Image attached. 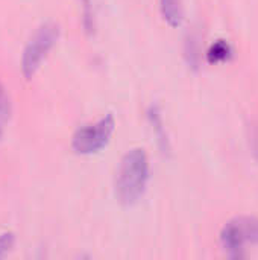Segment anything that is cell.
<instances>
[{"label": "cell", "mask_w": 258, "mask_h": 260, "mask_svg": "<svg viewBox=\"0 0 258 260\" xmlns=\"http://www.w3.org/2000/svg\"><path fill=\"white\" fill-rule=\"evenodd\" d=\"M151 177L149 158L144 149L128 151L119 165L116 175V195L123 206L137 204L146 193Z\"/></svg>", "instance_id": "obj_1"}, {"label": "cell", "mask_w": 258, "mask_h": 260, "mask_svg": "<svg viewBox=\"0 0 258 260\" xmlns=\"http://www.w3.org/2000/svg\"><path fill=\"white\" fill-rule=\"evenodd\" d=\"M59 38V26L55 23L41 24L32 38L27 41L21 55V73L24 79H32L40 70L41 64L47 58Z\"/></svg>", "instance_id": "obj_2"}, {"label": "cell", "mask_w": 258, "mask_h": 260, "mask_svg": "<svg viewBox=\"0 0 258 260\" xmlns=\"http://www.w3.org/2000/svg\"><path fill=\"white\" fill-rule=\"evenodd\" d=\"M116 131V119L106 114L94 123H88L76 129L71 137V149L81 155H91L102 151Z\"/></svg>", "instance_id": "obj_3"}, {"label": "cell", "mask_w": 258, "mask_h": 260, "mask_svg": "<svg viewBox=\"0 0 258 260\" xmlns=\"http://www.w3.org/2000/svg\"><path fill=\"white\" fill-rule=\"evenodd\" d=\"M220 245L231 257H240L246 245H258V219L239 216L220 230Z\"/></svg>", "instance_id": "obj_4"}, {"label": "cell", "mask_w": 258, "mask_h": 260, "mask_svg": "<svg viewBox=\"0 0 258 260\" xmlns=\"http://www.w3.org/2000/svg\"><path fill=\"white\" fill-rule=\"evenodd\" d=\"M160 9H161L163 20L170 27H178L182 24L184 11H182L181 0H160Z\"/></svg>", "instance_id": "obj_5"}, {"label": "cell", "mask_w": 258, "mask_h": 260, "mask_svg": "<svg viewBox=\"0 0 258 260\" xmlns=\"http://www.w3.org/2000/svg\"><path fill=\"white\" fill-rule=\"evenodd\" d=\"M11 114H12L11 98H9V93L6 91L5 85L0 82V139L5 136V131L11 120Z\"/></svg>", "instance_id": "obj_6"}, {"label": "cell", "mask_w": 258, "mask_h": 260, "mask_svg": "<svg viewBox=\"0 0 258 260\" xmlns=\"http://www.w3.org/2000/svg\"><path fill=\"white\" fill-rule=\"evenodd\" d=\"M231 53V49L227 43L224 41H219L216 44L211 46V49L208 50V61L210 62H220V61H225L228 59Z\"/></svg>", "instance_id": "obj_7"}, {"label": "cell", "mask_w": 258, "mask_h": 260, "mask_svg": "<svg viewBox=\"0 0 258 260\" xmlns=\"http://www.w3.org/2000/svg\"><path fill=\"white\" fill-rule=\"evenodd\" d=\"M14 245H15V235L11 232L2 233L0 235V259L6 257L14 250Z\"/></svg>", "instance_id": "obj_8"}, {"label": "cell", "mask_w": 258, "mask_h": 260, "mask_svg": "<svg viewBox=\"0 0 258 260\" xmlns=\"http://www.w3.org/2000/svg\"><path fill=\"white\" fill-rule=\"evenodd\" d=\"M187 56H189V62L193 66V67H196V64H198V44H196V40H195V37H190L189 40H187Z\"/></svg>", "instance_id": "obj_9"}, {"label": "cell", "mask_w": 258, "mask_h": 260, "mask_svg": "<svg viewBox=\"0 0 258 260\" xmlns=\"http://www.w3.org/2000/svg\"><path fill=\"white\" fill-rule=\"evenodd\" d=\"M82 5H84V14H85V24L87 27H90V23L91 21V2L90 0H79Z\"/></svg>", "instance_id": "obj_10"}]
</instances>
